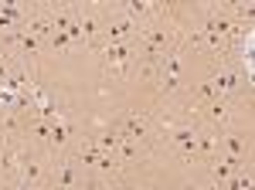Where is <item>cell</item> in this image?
Returning <instances> with one entry per match:
<instances>
[{
	"mask_svg": "<svg viewBox=\"0 0 255 190\" xmlns=\"http://www.w3.org/2000/svg\"><path fill=\"white\" fill-rule=\"evenodd\" d=\"M99 58V75L109 85H126L133 82L136 68V41H119V44H102L96 51Z\"/></svg>",
	"mask_w": 255,
	"mask_h": 190,
	"instance_id": "6da1fadb",
	"label": "cell"
},
{
	"mask_svg": "<svg viewBox=\"0 0 255 190\" xmlns=\"http://www.w3.org/2000/svg\"><path fill=\"white\" fill-rule=\"evenodd\" d=\"M44 51H75V44H72V38L65 31H55L48 38V44H44Z\"/></svg>",
	"mask_w": 255,
	"mask_h": 190,
	"instance_id": "7a4b0ae2",
	"label": "cell"
}]
</instances>
